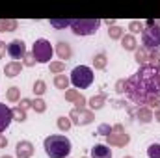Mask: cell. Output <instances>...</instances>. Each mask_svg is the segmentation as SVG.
<instances>
[{
    "instance_id": "1",
    "label": "cell",
    "mask_w": 160,
    "mask_h": 158,
    "mask_svg": "<svg viewBox=\"0 0 160 158\" xmlns=\"http://www.w3.org/2000/svg\"><path fill=\"white\" fill-rule=\"evenodd\" d=\"M125 93L132 102L142 106H147L151 99L160 97V67H153L149 63L142 65L127 80Z\"/></svg>"
},
{
    "instance_id": "2",
    "label": "cell",
    "mask_w": 160,
    "mask_h": 158,
    "mask_svg": "<svg viewBox=\"0 0 160 158\" xmlns=\"http://www.w3.org/2000/svg\"><path fill=\"white\" fill-rule=\"evenodd\" d=\"M43 147H45V153L48 158H67L71 153V141H69V138H65L62 134H52V136L45 138Z\"/></svg>"
},
{
    "instance_id": "3",
    "label": "cell",
    "mask_w": 160,
    "mask_h": 158,
    "mask_svg": "<svg viewBox=\"0 0 160 158\" xmlns=\"http://www.w3.org/2000/svg\"><path fill=\"white\" fill-rule=\"evenodd\" d=\"M71 84L78 89H86L93 84V69L91 67H86V65H78L73 69L71 73Z\"/></svg>"
},
{
    "instance_id": "4",
    "label": "cell",
    "mask_w": 160,
    "mask_h": 158,
    "mask_svg": "<svg viewBox=\"0 0 160 158\" xmlns=\"http://www.w3.org/2000/svg\"><path fill=\"white\" fill-rule=\"evenodd\" d=\"M101 26L99 19H75L71 21V32L75 36H93Z\"/></svg>"
},
{
    "instance_id": "5",
    "label": "cell",
    "mask_w": 160,
    "mask_h": 158,
    "mask_svg": "<svg viewBox=\"0 0 160 158\" xmlns=\"http://www.w3.org/2000/svg\"><path fill=\"white\" fill-rule=\"evenodd\" d=\"M52 45H50V41L47 39H38L34 43V48H32V54H34V58H36V62L38 63H48L50 60H52Z\"/></svg>"
},
{
    "instance_id": "6",
    "label": "cell",
    "mask_w": 160,
    "mask_h": 158,
    "mask_svg": "<svg viewBox=\"0 0 160 158\" xmlns=\"http://www.w3.org/2000/svg\"><path fill=\"white\" fill-rule=\"evenodd\" d=\"M142 47L151 50H160V26H151L142 32Z\"/></svg>"
},
{
    "instance_id": "7",
    "label": "cell",
    "mask_w": 160,
    "mask_h": 158,
    "mask_svg": "<svg viewBox=\"0 0 160 158\" xmlns=\"http://www.w3.org/2000/svg\"><path fill=\"white\" fill-rule=\"evenodd\" d=\"M69 119L73 125L77 126H84V125H89L93 123V112L91 110H86V108H73L71 114H69Z\"/></svg>"
},
{
    "instance_id": "8",
    "label": "cell",
    "mask_w": 160,
    "mask_h": 158,
    "mask_svg": "<svg viewBox=\"0 0 160 158\" xmlns=\"http://www.w3.org/2000/svg\"><path fill=\"white\" fill-rule=\"evenodd\" d=\"M8 54L13 58V62H22V58L26 56V47L22 39H13L11 43H8Z\"/></svg>"
},
{
    "instance_id": "9",
    "label": "cell",
    "mask_w": 160,
    "mask_h": 158,
    "mask_svg": "<svg viewBox=\"0 0 160 158\" xmlns=\"http://www.w3.org/2000/svg\"><path fill=\"white\" fill-rule=\"evenodd\" d=\"M130 141V136L127 132H112L110 136H106V143L110 147H125L128 145Z\"/></svg>"
},
{
    "instance_id": "10",
    "label": "cell",
    "mask_w": 160,
    "mask_h": 158,
    "mask_svg": "<svg viewBox=\"0 0 160 158\" xmlns=\"http://www.w3.org/2000/svg\"><path fill=\"white\" fill-rule=\"evenodd\" d=\"M34 153L36 151H34V143L32 141L22 140V141H19L15 145V155H17V158H32Z\"/></svg>"
},
{
    "instance_id": "11",
    "label": "cell",
    "mask_w": 160,
    "mask_h": 158,
    "mask_svg": "<svg viewBox=\"0 0 160 158\" xmlns=\"http://www.w3.org/2000/svg\"><path fill=\"white\" fill-rule=\"evenodd\" d=\"M13 121V114H11V108L6 106L4 102H0V134L9 126V123Z\"/></svg>"
},
{
    "instance_id": "12",
    "label": "cell",
    "mask_w": 160,
    "mask_h": 158,
    "mask_svg": "<svg viewBox=\"0 0 160 158\" xmlns=\"http://www.w3.org/2000/svg\"><path fill=\"white\" fill-rule=\"evenodd\" d=\"M65 101H69V102H75L77 104V108H84L86 106V102H88V99L78 93L77 89H67L65 91Z\"/></svg>"
},
{
    "instance_id": "13",
    "label": "cell",
    "mask_w": 160,
    "mask_h": 158,
    "mask_svg": "<svg viewBox=\"0 0 160 158\" xmlns=\"http://www.w3.org/2000/svg\"><path fill=\"white\" fill-rule=\"evenodd\" d=\"M56 52H58L60 60H63V63H65L67 60H71V56H73V48H71V45L65 43V41H60V43L56 45Z\"/></svg>"
},
{
    "instance_id": "14",
    "label": "cell",
    "mask_w": 160,
    "mask_h": 158,
    "mask_svg": "<svg viewBox=\"0 0 160 158\" xmlns=\"http://www.w3.org/2000/svg\"><path fill=\"white\" fill-rule=\"evenodd\" d=\"M21 71H22V62H9V63H6V67H4V75H6L8 78L19 77Z\"/></svg>"
},
{
    "instance_id": "15",
    "label": "cell",
    "mask_w": 160,
    "mask_h": 158,
    "mask_svg": "<svg viewBox=\"0 0 160 158\" xmlns=\"http://www.w3.org/2000/svg\"><path fill=\"white\" fill-rule=\"evenodd\" d=\"M134 117L138 119L140 123H151L153 121V110L151 108H147V106H138V110H136V114H134Z\"/></svg>"
},
{
    "instance_id": "16",
    "label": "cell",
    "mask_w": 160,
    "mask_h": 158,
    "mask_svg": "<svg viewBox=\"0 0 160 158\" xmlns=\"http://www.w3.org/2000/svg\"><path fill=\"white\" fill-rule=\"evenodd\" d=\"M91 158H112V151H110L108 145L99 143L91 149Z\"/></svg>"
},
{
    "instance_id": "17",
    "label": "cell",
    "mask_w": 160,
    "mask_h": 158,
    "mask_svg": "<svg viewBox=\"0 0 160 158\" xmlns=\"http://www.w3.org/2000/svg\"><path fill=\"white\" fill-rule=\"evenodd\" d=\"M106 101H108L106 93H99V95L91 97V99L88 101V104H89V108H91V110H101V108L106 104Z\"/></svg>"
},
{
    "instance_id": "18",
    "label": "cell",
    "mask_w": 160,
    "mask_h": 158,
    "mask_svg": "<svg viewBox=\"0 0 160 158\" xmlns=\"http://www.w3.org/2000/svg\"><path fill=\"white\" fill-rule=\"evenodd\" d=\"M134 60L140 63V67H142V65H147V63H149V50L143 48V47H138V48L134 50Z\"/></svg>"
},
{
    "instance_id": "19",
    "label": "cell",
    "mask_w": 160,
    "mask_h": 158,
    "mask_svg": "<svg viewBox=\"0 0 160 158\" xmlns=\"http://www.w3.org/2000/svg\"><path fill=\"white\" fill-rule=\"evenodd\" d=\"M121 47H123L125 50H136V48H138V41H136V37H134L132 34H125V36L121 37Z\"/></svg>"
},
{
    "instance_id": "20",
    "label": "cell",
    "mask_w": 160,
    "mask_h": 158,
    "mask_svg": "<svg viewBox=\"0 0 160 158\" xmlns=\"http://www.w3.org/2000/svg\"><path fill=\"white\" fill-rule=\"evenodd\" d=\"M19 22L15 19H0V32H13L17 30Z\"/></svg>"
},
{
    "instance_id": "21",
    "label": "cell",
    "mask_w": 160,
    "mask_h": 158,
    "mask_svg": "<svg viewBox=\"0 0 160 158\" xmlns=\"http://www.w3.org/2000/svg\"><path fill=\"white\" fill-rule=\"evenodd\" d=\"M6 99H8L9 102H19V101H21V89H19L17 86L9 87V89L6 91Z\"/></svg>"
},
{
    "instance_id": "22",
    "label": "cell",
    "mask_w": 160,
    "mask_h": 158,
    "mask_svg": "<svg viewBox=\"0 0 160 158\" xmlns=\"http://www.w3.org/2000/svg\"><path fill=\"white\" fill-rule=\"evenodd\" d=\"M106 63H108V58H106L104 52H99V54L93 58V67H95V69H104Z\"/></svg>"
},
{
    "instance_id": "23",
    "label": "cell",
    "mask_w": 160,
    "mask_h": 158,
    "mask_svg": "<svg viewBox=\"0 0 160 158\" xmlns=\"http://www.w3.org/2000/svg\"><path fill=\"white\" fill-rule=\"evenodd\" d=\"M69 82H71V80L67 78L65 75H56V77H54V86H56L58 89H67V87H69Z\"/></svg>"
},
{
    "instance_id": "24",
    "label": "cell",
    "mask_w": 160,
    "mask_h": 158,
    "mask_svg": "<svg viewBox=\"0 0 160 158\" xmlns=\"http://www.w3.org/2000/svg\"><path fill=\"white\" fill-rule=\"evenodd\" d=\"M128 30H130V34H132V36H134V34H142V32L145 30V24H143L142 21H130Z\"/></svg>"
},
{
    "instance_id": "25",
    "label": "cell",
    "mask_w": 160,
    "mask_h": 158,
    "mask_svg": "<svg viewBox=\"0 0 160 158\" xmlns=\"http://www.w3.org/2000/svg\"><path fill=\"white\" fill-rule=\"evenodd\" d=\"M56 125H58V128L62 130V132H67L71 126H73V123H71V119L65 117V116H62V117H58V121H56Z\"/></svg>"
},
{
    "instance_id": "26",
    "label": "cell",
    "mask_w": 160,
    "mask_h": 158,
    "mask_svg": "<svg viewBox=\"0 0 160 158\" xmlns=\"http://www.w3.org/2000/svg\"><path fill=\"white\" fill-rule=\"evenodd\" d=\"M108 36H110V39H119L125 36V30L121 28V26H110L108 28Z\"/></svg>"
},
{
    "instance_id": "27",
    "label": "cell",
    "mask_w": 160,
    "mask_h": 158,
    "mask_svg": "<svg viewBox=\"0 0 160 158\" xmlns=\"http://www.w3.org/2000/svg\"><path fill=\"white\" fill-rule=\"evenodd\" d=\"M32 108H34L36 114H45V110H47V102H45L41 97H38L36 101H32Z\"/></svg>"
},
{
    "instance_id": "28",
    "label": "cell",
    "mask_w": 160,
    "mask_h": 158,
    "mask_svg": "<svg viewBox=\"0 0 160 158\" xmlns=\"http://www.w3.org/2000/svg\"><path fill=\"white\" fill-rule=\"evenodd\" d=\"M48 69H50V73H54V75H62V73L65 71V63H63V62H50Z\"/></svg>"
},
{
    "instance_id": "29",
    "label": "cell",
    "mask_w": 160,
    "mask_h": 158,
    "mask_svg": "<svg viewBox=\"0 0 160 158\" xmlns=\"http://www.w3.org/2000/svg\"><path fill=\"white\" fill-rule=\"evenodd\" d=\"M11 114H13V119L19 121V123H24V121H26V112H24L22 108H19V106L11 108Z\"/></svg>"
},
{
    "instance_id": "30",
    "label": "cell",
    "mask_w": 160,
    "mask_h": 158,
    "mask_svg": "<svg viewBox=\"0 0 160 158\" xmlns=\"http://www.w3.org/2000/svg\"><path fill=\"white\" fill-rule=\"evenodd\" d=\"M50 26H54V28H67V26H71V21L69 19H50Z\"/></svg>"
},
{
    "instance_id": "31",
    "label": "cell",
    "mask_w": 160,
    "mask_h": 158,
    "mask_svg": "<svg viewBox=\"0 0 160 158\" xmlns=\"http://www.w3.org/2000/svg\"><path fill=\"white\" fill-rule=\"evenodd\" d=\"M147 156L149 158H160V143H151L147 147Z\"/></svg>"
},
{
    "instance_id": "32",
    "label": "cell",
    "mask_w": 160,
    "mask_h": 158,
    "mask_svg": "<svg viewBox=\"0 0 160 158\" xmlns=\"http://www.w3.org/2000/svg\"><path fill=\"white\" fill-rule=\"evenodd\" d=\"M45 91H47V84L43 80H36L34 82V93H36V97H41Z\"/></svg>"
},
{
    "instance_id": "33",
    "label": "cell",
    "mask_w": 160,
    "mask_h": 158,
    "mask_svg": "<svg viewBox=\"0 0 160 158\" xmlns=\"http://www.w3.org/2000/svg\"><path fill=\"white\" fill-rule=\"evenodd\" d=\"M149 65L160 67V50H151L149 52Z\"/></svg>"
},
{
    "instance_id": "34",
    "label": "cell",
    "mask_w": 160,
    "mask_h": 158,
    "mask_svg": "<svg viewBox=\"0 0 160 158\" xmlns=\"http://www.w3.org/2000/svg\"><path fill=\"white\" fill-rule=\"evenodd\" d=\"M97 134H101V136H110V134H112V126L106 125V123H102V125H99Z\"/></svg>"
},
{
    "instance_id": "35",
    "label": "cell",
    "mask_w": 160,
    "mask_h": 158,
    "mask_svg": "<svg viewBox=\"0 0 160 158\" xmlns=\"http://www.w3.org/2000/svg\"><path fill=\"white\" fill-rule=\"evenodd\" d=\"M22 65H26V67H34V65H36V58H34L32 52H30V54L26 52V56L22 58Z\"/></svg>"
},
{
    "instance_id": "36",
    "label": "cell",
    "mask_w": 160,
    "mask_h": 158,
    "mask_svg": "<svg viewBox=\"0 0 160 158\" xmlns=\"http://www.w3.org/2000/svg\"><path fill=\"white\" fill-rule=\"evenodd\" d=\"M125 87H127V80H118L116 82V91L118 93H125Z\"/></svg>"
},
{
    "instance_id": "37",
    "label": "cell",
    "mask_w": 160,
    "mask_h": 158,
    "mask_svg": "<svg viewBox=\"0 0 160 158\" xmlns=\"http://www.w3.org/2000/svg\"><path fill=\"white\" fill-rule=\"evenodd\" d=\"M19 108H22V110L26 112L28 108H32V101H30V99H21V104H19Z\"/></svg>"
},
{
    "instance_id": "38",
    "label": "cell",
    "mask_w": 160,
    "mask_h": 158,
    "mask_svg": "<svg viewBox=\"0 0 160 158\" xmlns=\"http://www.w3.org/2000/svg\"><path fill=\"white\" fill-rule=\"evenodd\" d=\"M6 52H8V45H6L4 41H0V60L6 56Z\"/></svg>"
},
{
    "instance_id": "39",
    "label": "cell",
    "mask_w": 160,
    "mask_h": 158,
    "mask_svg": "<svg viewBox=\"0 0 160 158\" xmlns=\"http://www.w3.org/2000/svg\"><path fill=\"white\" fill-rule=\"evenodd\" d=\"M8 147V138L4 134H0V149H6Z\"/></svg>"
},
{
    "instance_id": "40",
    "label": "cell",
    "mask_w": 160,
    "mask_h": 158,
    "mask_svg": "<svg viewBox=\"0 0 160 158\" xmlns=\"http://www.w3.org/2000/svg\"><path fill=\"white\" fill-rule=\"evenodd\" d=\"M112 132H125V128H123V125H114Z\"/></svg>"
},
{
    "instance_id": "41",
    "label": "cell",
    "mask_w": 160,
    "mask_h": 158,
    "mask_svg": "<svg viewBox=\"0 0 160 158\" xmlns=\"http://www.w3.org/2000/svg\"><path fill=\"white\" fill-rule=\"evenodd\" d=\"M153 117H155V119H157V121L160 123V108H157V110H155V114H153Z\"/></svg>"
},
{
    "instance_id": "42",
    "label": "cell",
    "mask_w": 160,
    "mask_h": 158,
    "mask_svg": "<svg viewBox=\"0 0 160 158\" xmlns=\"http://www.w3.org/2000/svg\"><path fill=\"white\" fill-rule=\"evenodd\" d=\"M104 22L108 24V28H110V26H116V21H114V19H106Z\"/></svg>"
},
{
    "instance_id": "43",
    "label": "cell",
    "mask_w": 160,
    "mask_h": 158,
    "mask_svg": "<svg viewBox=\"0 0 160 158\" xmlns=\"http://www.w3.org/2000/svg\"><path fill=\"white\" fill-rule=\"evenodd\" d=\"M0 158H11V156H8V155H6V156H0Z\"/></svg>"
},
{
    "instance_id": "44",
    "label": "cell",
    "mask_w": 160,
    "mask_h": 158,
    "mask_svg": "<svg viewBox=\"0 0 160 158\" xmlns=\"http://www.w3.org/2000/svg\"><path fill=\"white\" fill-rule=\"evenodd\" d=\"M123 158H132V156H123Z\"/></svg>"
},
{
    "instance_id": "45",
    "label": "cell",
    "mask_w": 160,
    "mask_h": 158,
    "mask_svg": "<svg viewBox=\"0 0 160 158\" xmlns=\"http://www.w3.org/2000/svg\"><path fill=\"white\" fill-rule=\"evenodd\" d=\"M84 158H86V156H84Z\"/></svg>"
}]
</instances>
